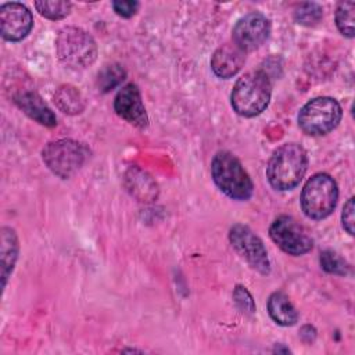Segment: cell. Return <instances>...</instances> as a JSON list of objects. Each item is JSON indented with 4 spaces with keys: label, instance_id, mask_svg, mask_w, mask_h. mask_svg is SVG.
<instances>
[{
    "label": "cell",
    "instance_id": "cell-4",
    "mask_svg": "<svg viewBox=\"0 0 355 355\" xmlns=\"http://www.w3.org/2000/svg\"><path fill=\"white\" fill-rule=\"evenodd\" d=\"M58 60L72 69H85L97 58V44L93 36L76 26L62 28L55 37Z\"/></svg>",
    "mask_w": 355,
    "mask_h": 355
},
{
    "label": "cell",
    "instance_id": "cell-26",
    "mask_svg": "<svg viewBox=\"0 0 355 355\" xmlns=\"http://www.w3.org/2000/svg\"><path fill=\"white\" fill-rule=\"evenodd\" d=\"M139 3L133 1V0H118V1H112V8L114 11L122 17V18H130L133 17L137 10H139Z\"/></svg>",
    "mask_w": 355,
    "mask_h": 355
},
{
    "label": "cell",
    "instance_id": "cell-13",
    "mask_svg": "<svg viewBox=\"0 0 355 355\" xmlns=\"http://www.w3.org/2000/svg\"><path fill=\"white\" fill-rule=\"evenodd\" d=\"M245 51L233 42L225 43L215 50L211 58V68L218 78L229 79L234 76L245 62Z\"/></svg>",
    "mask_w": 355,
    "mask_h": 355
},
{
    "label": "cell",
    "instance_id": "cell-2",
    "mask_svg": "<svg viewBox=\"0 0 355 355\" xmlns=\"http://www.w3.org/2000/svg\"><path fill=\"white\" fill-rule=\"evenodd\" d=\"M272 82L265 69H255L244 73L233 86L230 103L233 110L245 118L259 115L269 105Z\"/></svg>",
    "mask_w": 355,
    "mask_h": 355
},
{
    "label": "cell",
    "instance_id": "cell-10",
    "mask_svg": "<svg viewBox=\"0 0 355 355\" xmlns=\"http://www.w3.org/2000/svg\"><path fill=\"white\" fill-rule=\"evenodd\" d=\"M270 22L261 12H250L241 17L232 31V42L245 53L259 49L269 37Z\"/></svg>",
    "mask_w": 355,
    "mask_h": 355
},
{
    "label": "cell",
    "instance_id": "cell-14",
    "mask_svg": "<svg viewBox=\"0 0 355 355\" xmlns=\"http://www.w3.org/2000/svg\"><path fill=\"white\" fill-rule=\"evenodd\" d=\"M15 104L37 123L53 128L57 125L55 114L36 92H21L14 97Z\"/></svg>",
    "mask_w": 355,
    "mask_h": 355
},
{
    "label": "cell",
    "instance_id": "cell-18",
    "mask_svg": "<svg viewBox=\"0 0 355 355\" xmlns=\"http://www.w3.org/2000/svg\"><path fill=\"white\" fill-rule=\"evenodd\" d=\"M54 103L64 114L68 115H78L86 107L82 93L72 85L60 86L54 93Z\"/></svg>",
    "mask_w": 355,
    "mask_h": 355
},
{
    "label": "cell",
    "instance_id": "cell-7",
    "mask_svg": "<svg viewBox=\"0 0 355 355\" xmlns=\"http://www.w3.org/2000/svg\"><path fill=\"white\" fill-rule=\"evenodd\" d=\"M343 110L331 97L309 100L298 114V126L309 136H323L336 129L341 121Z\"/></svg>",
    "mask_w": 355,
    "mask_h": 355
},
{
    "label": "cell",
    "instance_id": "cell-22",
    "mask_svg": "<svg viewBox=\"0 0 355 355\" xmlns=\"http://www.w3.org/2000/svg\"><path fill=\"white\" fill-rule=\"evenodd\" d=\"M322 6L313 1L300 4L294 11V21L302 26H315L322 21Z\"/></svg>",
    "mask_w": 355,
    "mask_h": 355
},
{
    "label": "cell",
    "instance_id": "cell-15",
    "mask_svg": "<svg viewBox=\"0 0 355 355\" xmlns=\"http://www.w3.org/2000/svg\"><path fill=\"white\" fill-rule=\"evenodd\" d=\"M128 191L139 201L148 202L158 197V184L155 180L140 168H130L125 175Z\"/></svg>",
    "mask_w": 355,
    "mask_h": 355
},
{
    "label": "cell",
    "instance_id": "cell-24",
    "mask_svg": "<svg viewBox=\"0 0 355 355\" xmlns=\"http://www.w3.org/2000/svg\"><path fill=\"white\" fill-rule=\"evenodd\" d=\"M233 301L236 304V306L245 315H254L255 313V302L252 295L250 294V291L241 286L237 284L233 290Z\"/></svg>",
    "mask_w": 355,
    "mask_h": 355
},
{
    "label": "cell",
    "instance_id": "cell-20",
    "mask_svg": "<svg viewBox=\"0 0 355 355\" xmlns=\"http://www.w3.org/2000/svg\"><path fill=\"white\" fill-rule=\"evenodd\" d=\"M354 21H355V3L341 1L336 8V25L338 31L352 39L354 37Z\"/></svg>",
    "mask_w": 355,
    "mask_h": 355
},
{
    "label": "cell",
    "instance_id": "cell-1",
    "mask_svg": "<svg viewBox=\"0 0 355 355\" xmlns=\"http://www.w3.org/2000/svg\"><path fill=\"white\" fill-rule=\"evenodd\" d=\"M308 168L306 151L298 143H286L276 148L266 165V178L275 190H293L300 184Z\"/></svg>",
    "mask_w": 355,
    "mask_h": 355
},
{
    "label": "cell",
    "instance_id": "cell-19",
    "mask_svg": "<svg viewBox=\"0 0 355 355\" xmlns=\"http://www.w3.org/2000/svg\"><path fill=\"white\" fill-rule=\"evenodd\" d=\"M125 78H126V71L121 64H108L98 71L96 86L98 92L108 93L110 90L115 89Z\"/></svg>",
    "mask_w": 355,
    "mask_h": 355
},
{
    "label": "cell",
    "instance_id": "cell-5",
    "mask_svg": "<svg viewBox=\"0 0 355 355\" xmlns=\"http://www.w3.org/2000/svg\"><path fill=\"white\" fill-rule=\"evenodd\" d=\"M338 187L327 173H315L304 184L301 193V208L309 219L322 220L336 208Z\"/></svg>",
    "mask_w": 355,
    "mask_h": 355
},
{
    "label": "cell",
    "instance_id": "cell-25",
    "mask_svg": "<svg viewBox=\"0 0 355 355\" xmlns=\"http://www.w3.org/2000/svg\"><path fill=\"white\" fill-rule=\"evenodd\" d=\"M354 197H349L348 201L344 204L343 207V212H341V222H343V227L344 230L354 236V225H355V218H354Z\"/></svg>",
    "mask_w": 355,
    "mask_h": 355
},
{
    "label": "cell",
    "instance_id": "cell-17",
    "mask_svg": "<svg viewBox=\"0 0 355 355\" xmlns=\"http://www.w3.org/2000/svg\"><path fill=\"white\" fill-rule=\"evenodd\" d=\"M18 237L14 229L4 226L1 229V277L3 287H6L7 279L14 269V265L18 258Z\"/></svg>",
    "mask_w": 355,
    "mask_h": 355
},
{
    "label": "cell",
    "instance_id": "cell-6",
    "mask_svg": "<svg viewBox=\"0 0 355 355\" xmlns=\"http://www.w3.org/2000/svg\"><path fill=\"white\" fill-rule=\"evenodd\" d=\"M89 155L90 150L87 146L73 139L50 141L42 151L46 166L61 179H68L75 175L83 166Z\"/></svg>",
    "mask_w": 355,
    "mask_h": 355
},
{
    "label": "cell",
    "instance_id": "cell-23",
    "mask_svg": "<svg viewBox=\"0 0 355 355\" xmlns=\"http://www.w3.org/2000/svg\"><path fill=\"white\" fill-rule=\"evenodd\" d=\"M319 262H320L322 269L331 275L347 276L351 272V268L347 263V261L331 250L322 251L320 257H319Z\"/></svg>",
    "mask_w": 355,
    "mask_h": 355
},
{
    "label": "cell",
    "instance_id": "cell-11",
    "mask_svg": "<svg viewBox=\"0 0 355 355\" xmlns=\"http://www.w3.org/2000/svg\"><path fill=\"white\" fill-rule=\"evenodd\" d=\"M33 26L32 12L22 3H4L0 7V29L3 39L19 42L28 36Z\"/></svg>",
    "mask_w": 355,
    "mask_h": 355
},
{
    "label": "cell",
    "instance_id": "cell-12",
    "mask_svg": "<svg viewBox=\"0 0 355 355\" xmlns=\"http://www.w3.org/2000/svg\"><path fill=\"white\" fill-rule=\"evenodd\" d=\"M114 110L119 118L139 129H144L148 125V116L141 100V93L135 83L125 85L116 93Z\"/></svg>",
    "mask_w": 355,
    "mask_h": 355
},
{
    "label": "cell",
    "instance_id": "cell-21",
    "mask_svg": "<svg viewBox=\"0 0 355 355\" xmlns=\"http://www.w3.org/2000/svg\"><path fill=\"white\" fill-rule=\"evenodd\" d=\"M35 7L39 11V14L43 15L44 18L57 21V19L65 18L71 12L72 3L65 0H57V1L39 0V1H35Z\"/></svg>",
    "mask_w": 355,
    "mask_h": 355
},
{
    "label": "cell",
    "instance_id": "cell-9",
    "mask_svg": "<svg viewBox=\"0 0 355 355\" xmlns=\"http://www.w3.org/2000/svg\"><path fill=\"white\" fill-rule=\"evenodd\" d=\"M229 240L236 252L258 273H270V261L262 240L245 225L236 223L229 230Z\"/></svg>",
    "mask_w": 355,
    "mask_h": 355
},
{
    "label": "cell",
    "instance_id": "cell-16",
    "mask_svg": "<svg viewBox=\"0 0 355 355\" xmlns=\"http://www.w3.org/2000/svg\"><path fill=\"white\" fill-rule=\"evenodd\" d=\"M268 312L269 316L280 326H294L298 322V312L295 306L282 291L270 294L268 300Z\"/></svg>",
    "mask_w": 355,
    "mask_h": 355
},
{
    "label": "cell",
    "instance_id": "cell-8",
    "mask_svg": "<svg viewBox=\"0 0 355 355\" xmlns=\"http://www.w3.org/2000/svg\"><path fill=\"white\" fill-rule=\"evenodd\" d=\"M269 236L282 251L293 257L304 255L313 247V240L305 227L288 215H280L272 222Z\"/></svg>",
    "mask_w": 355,
    "mask_h": 355
},
{
    "label": "cell",
    "instance_id": "cell-3",
    "mask_svg": "<svg viewBox=\"0 0 355 355\" xmlns=\"http://www.w3.org/2000/svg\"><path fill=\"white\" fill-rule=\"evenodd\" d=\"M211 175L218 189L229 198L248 200L254 193V183L240 159L229 151H218L211 162Z\"/></svg>",
    "mask_w": 355,
    "mask_h": 355
}]
</instances>
